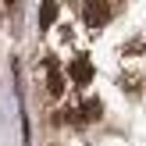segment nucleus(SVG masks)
Segmentation results:
<instances>
[{"label": "nucleus", "mask_w": 146, "mask_h": 146, "mask_svg": "<svg viewBox=\"0 0 146 146\" xmlns=\"http://www.w3.org/2000/svg\"><path fill=\"white\" fill-rule=\"evenodd\" d=\"M82 14H86V25H89V29H100V25L111 21V7L100 4V0H89V4L82 7Z\"/></svg>", "instance_id": "f257e3e1"}, {"label": "nucleus", "mask_w": 146, "mask_h": 146, "mask_svg": "<svg viewBox=\"0 0 146 146\" xmlns=\"http://www.w3.org/2000/svg\"><path fill=\"white\" fill-rule=\"evenodd\" d=\"M68 75H71V82H75V86H89V78H93V64H89V57L78 54L75 61H71Z\"/></svg>", "instance_id": "f03ea898"}, {"label": "nucleus", "mask_w": 146, "mask_h": 146, "mask_svg": "<svg viewBox=\"0 0 146 146\" xmlns=\"http://www.w3.org/2000/svg\"><path fill=\"white\" fill-rule=\"evenodd\" d=\"M46 89H50V96H61L64 93V78H61V71H57V61L54 57H46Z\"/></svg>", "instance_id": "7ed1b4c3"}, {"label": "nucleus", "mask_w": 146, "mask_h": 146, "mask_svg": "<svg viewBox=\"0 0 146 146\" xmlns=\"http://www.w3.org/2000/svg\"><path fill=\"white\" fill-rule=\"evenodd\" d=\"M82 121H100L104 118V104H100V96H86V104H82Z\"/></svg>", "instance_id": "20e7f679"}, {"label": "nucleus", "mask_w": 146, "mask_h": 146, "mask_svg": "<svg viewBox=\"0 0 146 146\" xmlns=\"http://www.w3.org/2000/svg\"><path fill=\"white\" fill-rule=\"evenodd\" d=\"M57 14H61V4H43V7H39V25H43V29L54 25Z\"/></svg>", "instance_id": "39448f33"}]
</instances>
